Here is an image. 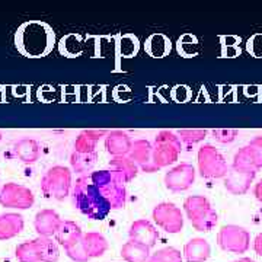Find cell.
I'll use <instances>...</instances> for the list:
<instances>
[{
  "label": "cell",
  "mask_w": 262,
  "mask_h": 262,
  "mask_svg": "<svg viewBox=\"0 0 262 262\" xmlns=\"http://www.w3.org/2000/svg\"><path fill=\"white\" fill-rule=\"evenodd\" d=\"M15 255H16V259L19 262H41L35 239L18 245Z\"/></svg>",
  "instance_id": "83f0119b"
},
{
  "label": "cell",
  "mask_w": 262,
  "mask_h": 262,
  "mask_svg": "<svg viewBox=\"0 0 262 262\" xmlns=\"http://www.w3.org/2000/svg\"><path fill=\"white\" fill-rule=\"evenodd\" d=\"M64 251H66V253H67V256H69L72 261H75V262H89L91 261V256H89V253H88L86 248H84L83 241H79V242H76L75 245H72V246L66 248Z\"/></svg>",
  "instance_id": "1f68e13d"
},
{
  "label": "cell",
  "mask_w": 262,
  "mask_h": 262,
  "mask_svg": "<svg viewBox=\"0 0 262 262\" xmlns=\"http://www.w3.org/2000/svg\"><path fill=\"white\" fill-rule=\"evenodd\" d=\"M187 262H206L211 256V246L203 237H192L184 246Z\"/></svg>",
  "instance_id": "ac0fdd59"
},
{
  "label": "cell",
  "mask_w": 262,
  "mask_h": 262,
  "mask_svg": "<svg viewBox=\"0 0 262 262\" xmlns=\"http://www.w3.org/2000/svg\"><path fill=\"white\" fill-rule=\"evenodd\" d=\"M82 241H83L84 248L89 253L91 259L92 258H99L108 251V241L99 232H88V233L83 234Z\"/></svg>",
  "instance_id": "603a6c76"
},
{
  "label": "cell",
  "mask_w": 262,
  "mask_h": 262,
  "mask_svg": "<svg viewBox=\"0 0 262 262\" xmlns=\"http://www.w3.org/2000/svg\"><path fill=\"white\" fill-rule=\"evenodd\" d=\"M253 251H255L256 255L262 256V233H259L255 237V241H253Z\"/></svg>",
  "instance_id": "e575fe53"
},
{
  "label": "cell",
  "mask_w": 262,
  "mask_h": 262,
  "mask_svg": "<svg viewBox=\"0 0 262 262\" xmlns=\"http://www.w3.org/2000/svg\"><path fill=\"white\" fill-rule=\"evenodd\" d=\"M34 203H35L34 192L24 185L9 182L0 188V206L2 207L27 210L34 206Z\"/></svg>",
  "instance_id": "30bf717a"
},
{
  "label": "cell",
  "mask_w": 262,
  "mask_h": 262,
  "mask_svg": "<svg viewBox=\"0 0 262 262\" xmlns=\"http://www.w3.org/2000/svg\"><path fill=\"white\" fill-rule=\"evenodd\" d=\"M255 178L256 172H242L236 169H229L225 178V188L233 195H244L249 191Z\"/></svg>",
  "instance_id": "9a60e30c"
},
{
  "label": "cell",
  "mask_w": 262,
  "mask_h": 262,
  "mask_svg": "<svg viewBox=\"0 0 262 262\" xmlns=\"http://www.w3.org/2000/svg\"><path fill=\"white\" fill-rule=\"evenodd\" d=\"M72 196L76 208L91 220H103L113 210L89 175H82L76 181Z\"/></svg>",
  "instance_id": "7a4b0ae2"
},
{
  "label": "cell",
  "mask_w": 262,
  "mask_h": 262,
  "mask_svg": "<svg viewBox=\"0 0 262 262\" xmlns=\"http://www.w3.org/2000/svg\"><path fill=\"white\" fill-rule=\"evenodd\" d=\"M211 134H213V137L219 143H222V144H230L239 136V131L236 130V128H214V130L211 131Z\"/></svg>",
  "instance_id": "d6a6232c"
},
{
  "label": "cell",
  "mask_w": 262,
  "mask_h": 262,
  "mask_svg": "<svg viewBox=\"0 0 262 262\" xmlns=\"http://www.w3.org/2000/svg\"><path fill=\"white\" fill-rule=\"evenodd\" d=\"M217 245L225 252L245 253L251 246V234L242 226L226 225L219 230Z\"/></svg>",
  "instance_id": "ba28073f"
},
{
  "label": "cell",
  "mask_w": 262,
  "mask_h": 262,
  "mask_svg": "<svg viewBox=\"0 0 262 262\" xmlns=\"http://www.w3.org/2000/svg\"><path fill=\"white\" fill-rule=\"evenodd\" d=\"M151 144H153V165L158 170L173 165L182 151V143L178 139L177 133L173 131H159Z\"/></svg>",
  "instance_id": "5b68a950"
},
{
  "label": "cell",
  "mask_w": 262,
  "mask_h": 262,
  "mask_svg": "<svg viewBox=\"0 0 262 262\" xmlns=\"http://www.w3.org/2000/svg\"><path fill=\"white\" fill-rule=\"evenodd\" d=\"M133 139L127 131L113 130L108 131L105 136V149L113 156H127L130 153L131 146H133Z\"/></svg>",
  "instance_id": "2e32d148"
},
{
  "label": "cell",
  "mask_w": 262,
  "mask_h": 262,
  "mask_svg": "<svg viewBox=\"0 0 262 262\" xmlns=\"http://www.w3.org/2000/svg\"><path fill=\"white\" fill-rule=\"evenodd\" d=\"M61 223H63V220L56 210L46 208V210H41L35 214L34 227H35V232H37L38 236L51 237V236H56Z\"/></svg>",
  "instance_id": "5bb4252c"
},
{
  "label": "cell",
  "mask_w": 262,
  "mask_h": 262,
  "mask_svg": "<svg viewBox=\"0 0 262 262\" xmlns=\"http://www.w3.org/2000/svg\"><path fill=\"white\" fill-rule=\"evenodd\" d=\"M91 181L101 191L105 200L110 203L113 210H120L127 203V189L125 184L111 169H101L89 173Z\"/></svg>",
  "instance_id": "3957f363"
},
{
  "label": "cell",
  "mask_w": 262,
  "mask_h": 262,
  "mask_svg": "<svg viewBox=\"0 0 262 262\" xmlns=\"http://www.w3.org/2000/svg\"><path fill=\"white\" fill-rule=\"evenodd\" d=\"M98 160V151H92V153H79L75 151L70 156V166L75 170L76 173L84 175L88 172H94L95 165Z\"/></svg>",
  "instance_id": "cb8c5ba5"
},
{
  "label": "cell",
  "mask_w": 262,
  "mask_h": 262,
  "mask_svg": "<svg viewBox=\"0 0 262 262\" xmlns=\"http://www.w3.org/2000/svg\"><path fill=\"white\" fill-rule=\"evenodd\" d=\"M149 262H184V259H182L181 251L172 246H166L151 253Z\"/></svg>",
  "instance_id": "f546056e"
},
{
  "label": "cell",
  "mask_w": 262,
  "mask_h": 262,
  "mask_svg": "<svg viewBox=\"0 0 262 262\" xmlns=\"http://www.w3.org/2000/svg\"><path fill=\"white\" fill-rule=\"evenodd\" d=\"M177 136L184 144H196L200 141H203L207 137V130L204 128H181L177 131Z\"/></svg>",
  "instance_id": "4dcf8cb0"
},
{
  "label": "cell",
  "mask_w": 262,
  "mask_h": 262,
  "mask_svg": "<svg viewBox=\"0 0 262 262\" xmlns=\"http://www.w3.org/2000/svg\"><path fill=\"white\" fill-rule=\"evenodd\" d=\"M0 140H2V133H0Z\"/></svg>",
  "instance_id": "74e56055"
},
{
  "label": "cell",
  "mask_w": 262,
  "mask_h": 262,
  "mask_svg": "<svg viewBox=\"0 0 262 262\" xmlns=\"http://www.w3.org/2000/svg\"><path fill=\"white\" fill-rule=\"evenodd\" d=\"M24 217L18 213L0 214V241H9L16 237L24 230Z\"/></svg>",
  "instance_id": "e0dca14e"
},
{
  "label": "cell",
  "mask_w": 262,
  "mask_h": 262,
  "mask_svg": "<svg viewBox=\"0 0 262 262\" xmlns=\"http://www.w3.org/2000/svg\"><path fill=\"white\" fill-rule=\"evenodd\" d=\"M38 252H39V259L41 262H57L60 258V251H58V244L53 241L51 237H42L38 236L37 239Z\"/></svg>",
  "instance_id": "4316f807"
},
{
  "label": "cell",
  "mask_w": 262,
  "mask_h": 262,
  "mask_svg": "<svg viewBox=\"0 0 262 262\" xmlns=\"http://www.w3.org/2000/svg\"><path fill=\"white\" fill-rule=\"evenodd\" d=\"M82 237H83V232L80 226L72 220H63L58 232L56 233V242L66 249L75 245L76 242L82 241Z\"/></svg>",
  "instance_id": "44dd1931"
},
{
  "label": "cell",
  "mask_w": 262,
  "mask_h": 262,
  "mask_svg": "<svg viewBox=\"0 0 262 262\" xmlns=\"http://www.w3.org/2000/svg\"><path fill=\"white\" fill-rule=\"evenodd\" d=\"M128 236H130V241L144 245L151 249L159 239V230L150 220L140 219V220H136L131 223L130 229H128Z\"/></svg>",
  "instance_id": "7c38bea8"
},
{
  "label": "cell",
  "mask_w": 262,
  "mask_h": 262,
  "mask_svg": "<svg viewBox=\"0 0 262 262\" xmlns=\"http://www.w3.org/2000/svg\"><path fill=\"white\" fill-rule=\"evenodd\" d=\"M198 172L206 179L226 178L229 166L225 156L213 144H204L198 150Z\"/></svg>",
  "instance_id": "52a82bcc"
},
{
  "label": "cell",
  "mask_w": 262,
  "mask_h": 262,
  "mask_svg": "<svg viewBox=\"0 0 262 262\" xmlns=\"http://www.w3.org/2000/svg\"><path fill=\"white\" fill-rule=\"evenodd\" d=\"M15 44L25 57H44L54 47V32L47 24L31 20L16 31Z\"/></svg>",
  "instance_id": "6da1fadb"
},
{
  "label": "cell",
  "mask_w": 262,
  "mask_h": 262,
  "mask_svg": "<svg viewBox=\"0 0 262 262\" xmlns=\"http://www.w3.org/2000/svg\"><path fill=\"white\" fill-rule=\"evenodd\" d=\"M13 153L20 162L34 163V162H37L39 155H41V144L35 139L24 137V139H20L15 143Z\"/></svg>",
  "instance_id": "d6986e66"
},
{
  "label": "cell",
  "mask_w": 262,
  "mask_h": 262,
  "mask_svg": "<svg viewBox=\"0 0 262 262\" xmlns=\"http://www.w3.org/2000/svg\"><path fill=\"white\" fill-rule=\"evenodd\" d=\"M253 195H255V198H256L258 201H261L262 203V179L258 184H255V187H253Z\"/></svg>",
  "instance_id": "d590c367"
},
{
  "label": "cell",
  "mask_w": 262,
  "mask_h": 262,
  "mask_svg": "<svg viewBox=\"0 0 262 262\" xmlns=\"http://www.w3.org/2000/svg\"><path fill=\"white\" fill-rule=\"evenodd\" d=\"M108 169L114 170L122 182L127 184L139 175L140 168L128 156H118V158H111L110 163H108Z\"/></svg>",
  "instance_id": "ffe728a7"
},
{
  "label": "cell",
  "mask_w": 262,
  "mask_h": 262,
  "mask_svg": "<svg viewBox=\"0 0 262 262\" xmlns=\"http://www.w3.org/2000/svg\"><path fill=\"white\" fill-rule=\"evenodd\" d=\"M146 51L153 57H163L170 51V41L163 35H153L146 42Z\"/></svg>",
  "instance_id": "f1b7e54d"
},
{
  "label": "cell",
  "mask_w": 262,
  "mask_h": 262,
  "mask_svg": "<svg viewBox=\"0 0 262 262\" xmlns=\"http://www.w3.org/2000/svg\"><path fill=\"white\" fill-rule=\"evenodd\" d=\"M133 162H136V165L147 173L158 172V169L153 165V144L150 141L144 139L133 141L130 153L127 155Z\"/></svg>",
  "instance_id": "4fadbf2b"
},
{
  "label": "cell",
  "mask_w": 262,
  "mask_h": 262,
  "mask_svg": "<svg viewBox=\"0 0 262 262\" xmlns=\"http://www.w3.org/2000/svg\"><path fill=\"white\" fill-rule=\"evenodd\" d=\"M151 219L166 233H179L184 227V214L173 203H159L151 211Z\"/></svg>",
  "instance_id": "9c48e42d"
},
{
  "label": "cell",
  "mask_w": 262,
  "mask_h": 262,
  "mask_svg": "<svg viewBox=\"0 0 262 262\" xmlns=\"http://www.w3.org/2000/svg\"><path fill=\"white\" fill-rule=\"evenodd\" d=\"M184 210L196 232H210L219 222L215 210L206 196H188L184 201Z\"/></svg>",
  "instance_id": "277c9868"
},
{
  "label": "cell",
  "mask_w": 262,
  "mask_h": 262,
  "mask_svg": "<svg viewBox=\"0 0 262 262\" xmlns=\"http://www.w3.org/2000/svg\"><path fill=\"white\" fill-rule=\"evenodd\" d=\"M232 169L242 170V172H258L259 170L258 162L255 159L252 150H251L249 146H245V147L239 149L234 153Z\"/></svg>",
  "instance_id": "484cf974"
},
{
  "label": "cell",
  "mask_w": 262,
  "mask_h": 262,
  "mask_svg": "<svg viewBox=\"0 0 262 262\" xmlns=\"http://www.w3.org/2000/svg\"><path fill=\"white\" fill-rule=\"evenodd\" d=\"M108 134L106 130H83L77 136L75 141V151L79 153H92L96 151L99 140Z\"/></svg>",
  "instance_id": "7402d4cb"
},
{
  "label": "cell",
  "mask_w": 262,
  "mask_h": 262,
  "mask_svg": "<svg viewBox=\"0 0 262 262\" xmlns=\"http://www.w3.org/2000/svg\"><path fill=\"white\" fill-rule=\"evenodd\" d=\"M72 189V170L67 166L57 165L50 168L41 179L42 194L56 201H63Z\"/></svg>",
  "instance_id": "8992f818"
},
{
  "label": "cell",
  "mask_w": 262,
  "mask_h": 262,
  "mask_svg": "<svg viewBox=\"0 0 262 262\" xmlns=\"http://www.w3.org/2000/svg\"><path fill=\"white\" fill-rule=\"evenodd\" d=\"M248 146L252 150L253 156H255V159L258 162L259 169H262V136L253 137L252 140L248 143Z\"/></svg>",
  "instance_id": "836d02e7"
},
{
  "label": "cell",
  "mask_w": 262,
  "mask_h": 262,
  "mask_svg": "<svg viewBox=\"0 0 262 262\" xmlns=\"http://www.w3.org/2000/svg\"><path fill=\"white\" fill-rule=\"evenodd\" d=\"M232 262H255V261L251 259V258H239V259H234V261Z\"/></svg>",
  "instance_id": "8d00e7d4"
},
{
  "label": "cell",
  "mask_w": 262,
  "mask_h": 262,
  "mask_svg": "<svg viewBox=\"0 0 262 262\" xmlns=\"http://www.w3.org/2000/svg\"><path fill=\"white\" fill-rule=\"evenodd\" d=\"M195 181V168L191 163H179L165 175V187L172 192L187 191Z\"/></svg>",
  "instance_id": "8fae6325"
},
{
  "label": "cell",
  "mask_w": 262,
  "mask_h": 262,
  "mask_svg": "<svg viewBox=\"0 0 262 262\" xmlns=\"http://www.w3.org/2000/svg\"><path fill=\"white\" fill-rule=\"evenodd\" d=\"M121 256L125 262H149L150 248L134 241H128L122 245Z\"/></svg>",
  "instance_id": "d4e9b609"
}]
</instances>
